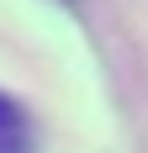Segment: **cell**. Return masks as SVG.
Masks as SVG:
<instances>
[{"label":"cell","instance_id":"1","mask_svg":"<svg viewBox=\"0 0 148 153\" xmlns=\"http://www.w3.org/2000/svg\"><path fill=\"white\" fill-rule=\"evenodd\" d=\"M0 153H37V132L21 100L0 95Z\"/></svg>","mask_w":148,"mask_h":153}]
</instances>
